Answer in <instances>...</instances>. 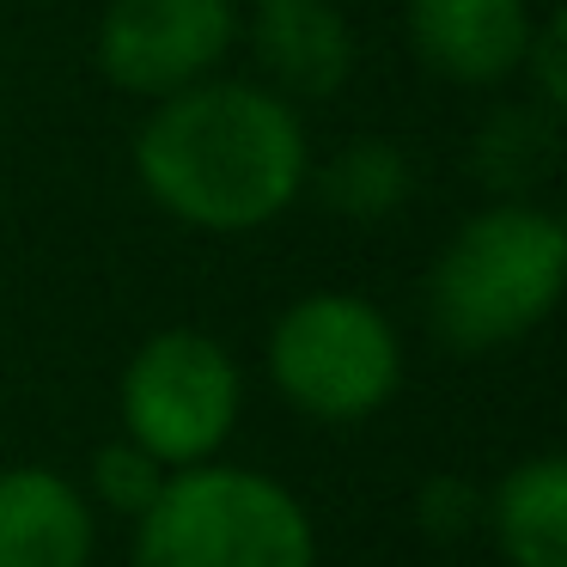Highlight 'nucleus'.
Listing matches in <instances>:
<instances>
[{"label":"nucleus","mask_w":567,"mask_h":567,"mask_svg":"<svg viewBox=\"0 0 567 567\" xmlns=\"http://www.w3.org/2000/svg\"><path fill=\"white\" fill-rule=\"evenodd\" d=\"M165 482H172V470H165L153 452H141L135 440H111V445L92 452V470H86V488L92 494H86V501L135 525V518L159 501Z\"/></svg>","instance_id":"obj_13"},{"label":"nucleus","mask_w":567,"mask_h":567,"mask_svg":"<svg viewBox=\"0 0 567 567\" xmlns=\"http://www.w3.org/2000/svg\"><path fill=\"white\" fill-rule=\"evenodd\" d=\"M135 177L153 208L196 233H257L306 196L311 141L299 104L262 80L208 74L147 111Z\"/></svg>","instance_id":"obj_1"},{"label":"nucleus","mask_w":567,"mask_h":567,"mask_svg":"<svg viewBox=\"0 0 567 567\" xmlns=\"http://www.w3.org/2000/svg\"><path fill=\"white\" fill-rule=\"evenodd\" d=\"M135 567H318V525L287 482L208 457L135 518Z\"/></svg>","instance_id":"obj_3"},{"label":"nucleus","mask_w":567,"mask_h":567,"mask_svg":"<svg viewBox=\"0 0 567 567\" xmlns=\"http://www.w3.org/2000/svg\"><path fill=\"white\" fill-rule=\"evenodd\" d=\"M561 275L567 226L537 202H488L433 257V336L457 354H494L549 318L561 299Z\"/></svg>","instance_id":"obj_2"},{"label":"nucleus","mask_w":567,"mask_h":567,"mask_svg":"<svg viewBox=\"0 0 567 567\" xmlns=\"http://www.w3.org/2000/svg\"><path fill=\"white\" fill-rule=\"evenodd\" d=\"M238 43V0H111L99 19V74L128 99H172L220 74Z\"/></svg>","instance_id":"obj_6"},{"label":"nucleus","mask_w":567,"mask_h":567,"mask_svg":"<svg viewBox=\"0 0 567 567\" xmlns=\"http://www.w3.org/2000/svg\"><path fill=\"white\" fill-rule=\"evenodd\" d=\"M530 0H403V38L427 74L452 86H501L525 68Z\"/></svg>","instance_id":"obj_7"},{"label":"nucleus","mask_w":567,"mask_h":567,"mask_svg":"<svg viewBox=\"0 0 567 567\" xmlns=\"http://www.w3.org/2000/svg\"><path fill=\"white\" fill-rule=\"evenodd\" d=\"M482 525L506 567H567V457H518L482 494Z\"/></svg>","instance_id":"obj_10"},{"label":"nucleus","mask_w":567,"mask_h":567,"mask_svg":"<svg viewBox=\"0 0 567 567\" xmlns=\"http://www.w3.org/2000/svg\"><path fill=\"white\" fill-rule=\"evenodd\" d=\"M555 153H561V116L525 99L482 116L470 141V172L494 202H530V189L555 172Z\"/></svg>","instance_id":"obj_11"},{"label":"nucleus","mask_w":567,"mask_h":567,"mask_svg":"<svg viewBox=\"0 0 567 567\" xmlns=\"http://www.w3.org/2000/svg\"><path fill=\"white\" fill-rule=\"evenodd\" d=\"M250 38L257 74L287 104H323L354 74V25L336 0H250Z\"/></svg>","instance_id":"obj_8"},{"label":"nucleus","mask_w":567,"mask_h":567,"mask_svg":"<svg viewBox=\"0 0 567 567\" xmlns=\"http://www.w3.org/2000/svg\"><path fill=\"white\" fill-rule=\"evenodd\" d=\"M269 384L281 403L323 427L379 415L403 384V336L360 293H306L269 330Z\"/></svg>","instance_id":"obj_4"},{"label":"nucleus","mask_w":567,"mask_h":567,"mask_svg":"<svg viewBox=\"0 0 567 567\" xmlns=\"http://www.w3.org/2000/svg\"><path fill=\"white\" fill-rule=\"evenodd\" d=\"M525 86H530V104L561 116L567 111V13H549L530 25V43H525Z\"/></svg>","instance_id":"obj_15"},{"label":"nucleus","mask_w":567,"mask_h":567,"mask_svg":"<svg viewBox=\"0 0 567 567\" xmlns=\"http://www.w3.org/2000/svg\"><path fill=\"white\" fill-rule=\"evenodd\" d=\"M99 506L50 464L0 470V567H92Z\"/></svg>","instance_id":"obj_9"},{"label":"nucleus","mask_w":567,"mask_h":567,"mask_svg":"<svg viewBox=\"0 0 567 567\" xmlns=\"http://www.w3.org/2000/svg\"><path fill=\"white\" fill-rule=\"evenodd\" d=\"M116 409H123V440L153 452L165 470H189L220 457V445L233 440L245 409V372L220 336L172 323L128 354Z\"/></svg>","instance_id":"obj_5"},{"label":"nucleus","mask_w":567,"mask_h":567,"mask_svg":"<svg viewBox=\"0 0 567 567\" xmlns=\"http://www.w3.org/2000/svg\"><path fill=\"white\" fill-rule=\"evenodd\" d=\"M415 525L427 530V537H440V543L470 537V530L482 525V488L470 476H452V470L427 476L415 488Z\"/></svg>","instance_id":"obj_14"},{"label":"nucleus","mask_w":567,"mask_h":567,"mask_svg":"<svg viewBox=\"0 0 567 567\" xmlns=\"http://www.w3.org/2000/svg\"><path fill=\"white\" fill-rule=\"evenodd\" d=\"M238 7H250V0H238Z\"/></svg>","instance_id":"obj_16"},{"label":"nucleus","mask_w":567,"mask_h":567,"mask_svg":"<svg viewBox=\"0 0 567 567\" xmlns=\"http://www.w3.org/2000/svg\"><path fill=\"white\" fill-rule=\"evenodd\" d=\"M306 189H318V202L348 226H379L391 214H403L409 189H415V165L396 141L360 135L323 159V172L306 177Z\"/></svg>","instance_id":"obj_12"}]
</instances>
